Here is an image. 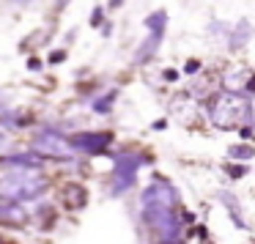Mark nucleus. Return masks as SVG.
<instances>
[{"label": "nucleus", "instance_id": "nucleus-21", "mask_svg": "<svg viewBox=\"0 0 255 244\" xmlns=\"http://www.w3.org/2000/svg\"><path fill=\"white\" fill-rule=\"evenodd\" d=\"M200 69H203V63H200L198 58H189V61L184 63V74H198Z\"/></svg>", "mask_w": 255, "mask_h": 244}, {"label": "nucleus", "instance_id": "nucleus-11", "mask_svg": "<svg viewBox=\"0 0 255 244\" xmlns=\"http://www.w3.org/2000/svg\"><path fill=\"white\" fill-rule=\"evenodd\" d=\"M61 200H63V206H66L69 211H77V209H83V206H85L88 192H85L83 187H77V184H72V187H66L61 192Z\"/></svg>", "mask_w": 255, "mask_h": 244}, {"label": "nucleus", "instance_id": "nucleus-3", "mask_svg": "<svg viewBox=\"0 0 255 244\" xmlns=\"http://www.w3.org/2000/svg\"><path fill=\"white\" fill-rule=\"evenodd\" d=\"M143 222L159 239H184L181 220L173 214V206H143Z\"/></svg>", "mask_w": 255, "mask_h": 244}, {"label": "nucleus", "instance_id": "nucleus-26", "mask_svg": "<svg viewBox=\"0 0 255 244\" xmlns=\"http://www.w3.org/2000/svg\"><path fill=\"white\" fill-rule=\"evenodd\" d=\"M124 3L127 0H107V11H118V8H124Z\"/></svg>", "mask_w": 255, "mask_h": 244}, {"label": "nucleus", "instance_id": "nucleus-6", "mask_svg": "<svg viewBox=\"0 0 255 244\" xmlns=\"http://www.w3.org/2000/svg\"><path fill=\"white\" fill-rule=\"evenodd\" d=\"M110 140H113L110 132H80L72 137V145L83 154H110L107 151Z\"/></svg>", "mask_w": 255, "mask_h": 244}, {"label": "nucleus", "instance_id": "nucleus-1", "mask_svg": "<svg viewBox=\"0 0 255 244\" xmlns=\"http://www.w3.org/2000/svg\"><path fill=\"white\" fill-rule=\"evenodd\" d=\"M50 181L41 173V167H14L0 176V200H36L47 192Z\"/></svg>", "mask_w": 255, "mask_h": 244}, {"label": "nucleus", "instance_id": "nucleus-23", "mask_svg": "<svg viewBox=\"0 0 255 244\" xmlns=\"http://www.w3.org/2000/svg\"><path fill=\"white\" fill-rule=\"evenodd\" d=\"M41 66H44V63H41L36 55H30V58H28V69H30V72H41Z\"/></svg>", "mask_w": 255, "mask_h": 244}, {"label": "nucleus", "instance_id": "nucleus-16", "mask_svg": "<svg viewBox=\"0 0 255 244\" xmlns=\"http://www.w3.org/2000/svg\"><path fill=\"white\" fill-rule=\"evenodd\" d=\"M255 156V148L253 145H247V143H242V145H231L228 148V159H242V162H247V159H253Z\"/></svg>", "mask_w": 255, "mask_h": 244}, {"label": "nucleus", "instance_id": "nucleus-12", "mask_svg": "<svg viewBox=\"0 0 255 244\" xmlns=\"http://www.w3.org/2000/svg\"><path fill=\"white\" fill-rule=\"evenodd\" d=\"M247 77H250V72L247 69H242V66H233V69H228L225 72V77H222V88L225 91H244V83H247Z\"/></svg>", "mask_w": 255, "mask_h": 244}, {"label": "nucleus", "instance_id": "nucleus-28", "mask_svg": "<svg viewBox=\"0 0 255 244\" xmlns=\"http://www.w3.org/2000/svg\"><path fill=\"white\" fill-rule=\"evenodd\" d=\"M110 33H113V25L105 22V25H102V36H110Z\"/></svg>", "mask_w": 255, "mask_h": 244}, {"label": "nucleus", "instance_id": "nucleus-22", "mask_svg": "<svg viewBox=\"0 0 255 244\" xmlns=\"http://www.w3.org/2000/svg\"><path fill=\"white\" fill-rule=\"evenodd\" d=\"M244 94H250V96H255V72H250V77H247V83H244Z\"/></svg>", "mask_w": 255, "mask_h": 244}, {"label": "nucleus", "instance_id": "nucleus-5", "mask_svg": "<svg viewBox=\"0 0 255 244\" xmlns=\"http://www.w3.org/2000/svg\"><path fill=\"white\" fill-rule=\"evenodd\" d=\"M33 151L50 156V159L66 162V159H72V156H74V151H77V148H72V145H69L63 137H58V132L44 129V132H39V134L33 137Z\"/></svg>", "mask_w": 255, "mask_h": 244}, {"label": "nucleus", "instance_id": "nucleus-27", "mask_svg": "<svg viewBox=\"0 0 255 244\" xmlns=\"http://www.w3.org/2000/svg\"><path fill=\"white\" fill-rule=\"evenodd\" d=\"M162 77H165L167 83H176V80H178V72H176V69H165V74H162Z\"/></svg>", "mask_w": 255, "mask_h": 244}, {"label": "nucleus", "instance_id": "nucleus-18", "mask_svg": "<svg viewBox=\"0 0 255 244\" xmlns=\"http://www.w3.org/2000/svg\"><path fill=\"white\" fill-rule=\"evenodd\" d=\"M105 14H107V8H105V6H94V11H91V19H88L91 28H102V25L107 22Z\"/></svg>", "mask_w": 255, "mask_h": 244}, {"label": "nucleus", "instance_id": "nucleus-29", "mask_svg": "<svg viewBox=\"0 0 255 244\" xmlns=\"http://www.w3.org/2000/svg\"><path fill=\"white\" fill-rule=\"evenodd\" d=\"M165 126H167V121H165V118H159V121L154 123V129H156V132H162V129H165Z\"/></svg>", "mask_w": 255, "mask_h": 244}, {"label": "nucleus", "instance_id": "nucleus-2", "mask_svg": "<svg viewBox=\"0 0 255 244\" xmlns=\"http://www.w3.org/2000/svg\"><path fill=\"white\" fill-rule=\"evenodd\" d=\"M250 110L253 105H247V99L236 91H222L209 99V121L217 129H239L250 118Z\"/></svg>", "mask_w": 255, "mask_h": 244}, {"label": "nucleus", "instance_id": "nucleus-24", "mask_svg": "<svg viewBox=\"0 0 255 244\" xmlns=\"http://www.w3.org/2000/svg\"><path fill=\"white\" fill-rule=\"evenodd\" d=\"M239 134H242L244 140H250V137H255V132H253V126H247V123H242L239 126Z\"/></svg>", "mask_w": 255, "mask_h": 244}, {"label": "nucleus", "instance_id": "nucleus-20", "mask_svg": "<svg viewBox=\"0 0 255 244\" xmlns=\"http://www.w3.org/2000/svg\"><path fill=\"white\" fill-rule=\"evenodd\" d=\"M66 55H69L66 50H52V52H50V58H47V63H50V66H58V63L66 61Z\"/></svg>", "mask_w": 255, "mask_h": 244}, {"label": "nucleus", "instance_id": "nucleus-19", "mask_svg": "<svg viewBox=\"0 0 255 244\" xmlns=\"http://www.w3.org/2000/svg\"><path fill=\"white\" fill-rule=\"evenodd\" d=\"M225 173H228L231 178H244V176L250 173V167H247V165H236V162H233V165L225 167Z\"/></svg>", "mask_w": 255, "mask_h": 244}, {"label": "nucleus", "instance_id": "nucleus-25", "mask_svg": "<svg viewBox=\"0 0 255 244\" xmlns=\"http://www.w3.org/2000/svg\"><path fill=\"white\" fill-rule=\"evenodd\" d=\"M178 220H181V225H192L195 214H192V211H181V217H178Z\"/></svg>", "mask_w": 255, "mask_h": 244}, {"label": "nucleus", "instance_id": "nucleus-8", "mask_svg": "<svg viewBox=\"0 0 255 244\" xmlns=\"http://www.w3.org/2000/svg\"><path fill=\"white\" fill-rule=\"evenodd\" d=\"M30 220V214L22 209L19 203H14V200H3L0 203V222L8 228H25Z\"/></svg>", "mask_w": 255, "mask_h": 244}, {"label": "nucleus", "instance_id": "nucleus-31", "mask_svg": "<svg viewBox=\"0 0 255 244\" xmlns=\"http://www.w3.org/2000/svg\"><path fill=\"white\" fill-rule=\"evenodd\" d=\"M0 145H6V134H0Z\"/></svg>", "mask_w": 255, "mask_h": 244}, {"label": "nucleus", "instance_id": "nucleus-9", "mask_svg": "<svg viewBox=\"0 0 255 244\" xmlns=\"http://www.w3.org/2000/svg\"><path fill=\"white\" fill-rule=\"evenodd\" d=\"M250 39H253V25H250V19L247 17L236 19V25L228 30V50H231V52L244 50Z\"/></svg>", "mask_w": 255, "mask_h": 244}, {"label": "nucleus", "instance_id": "nucleus-10", "mask_svg": "<svg viewBox=\"0 0 255 244\" xmlns=\"http://www.w3.org/2000/svg\"><path fill=\"white\" fill-rule=\"evenodd\" d=\"M162 36H165V33H148V39L140 41V47L134 50V58H132V61H134V63H148L151 58L156 55V50L162 47Z\"/></svg>", "mask_w": 255, "mask_h": 244}, {"label": "nucleus", "instance_id": "nucleus-4", "mask_svg": "<svg viewBox=\"0 0 255 244\" xmlns=\"http://www.w3.org/2000/svg\"><path fill=\"white\" fill-rule=\"evenodd\" d=\"M110 156L116 159V167H113V192L121 195L129 187H134V178H137V170L143 165V156L140 154H110Z\"/></svg>", "mask_w": 255, "mask_h": 244}, {"label": "nucleus", "instance_id": "nucleus-13", "mask_svg": "<svg viewBox=\"0 0 255 244\" xmlns=\"http://www.w3.org/2000/svg\"><path fill=\"white\" fill-rule=\"evenodd\" d=\"M143 25H145L148 33H165L167 30V11L165 8H156L154 14H148V17L143 19Z\"/></svg>", "mask_w": 255, "mask_h": 244}, {"label": "nucleus", "instance_id": "nucleus-17", "mask_svg": "<svg viewBox=\"0 0 255 244\" xmlns=\"http://www.w3.org/2000/svg\"><path fill=\"white\" fill-rule=\"evenodd\" d=\"M116 96H118V91H116V88L107 91L105 96H99V99L94 102V113H110V105L116 102Z\"/></svg>", "mask_w": 255, "mask_h": 244}, {"label": "nucleus", "instance_id": "nucleus-7", "mask_svg": "<svg viewBox=\"0 0 255 244\" xmlns=\"http://www.w3.org/2000/svg\"><path fill=\"white\" fill-rule=\"evenodd\" d=\"M140 203L143 206H176L178 195L170 184H151V187H145V192L140 195Z\"/></svg>", "mask_w": 255, "mask_h": 244}, {"label": "nucleus", "instance_id": "nucleus-30", "mask_svg": "<svg viewBox=\"0 0 255 244\" xmlns=\"http://www.w3.org/2000/svg\"><path fill=\"white\" fill-rule=\"evenodd\" d=\"M8 3H17V6H28V3H33V0H8Z\"/></svg>", "mask_w": 255, "mask_h": 244}, {"label": "nucleus", "instance_id": "nucleus-15", "mask_svg": "<svg viewBox=\"0 0 255 244\" xmlns=\"http://www.w3.org/2000/svg\"><path fill=\"white\" fill-rule=\"evenodd\" d=\"M220 200L225 203V209L231 211V220H233V225H236V228H242V231H244V228H247V222L242 220V209H239V200H236V198H231L228 192H220Z\"/></svg>", "mask_w": 255, "mask_h": 244}, {"label": "nucleus", "instance_id": "nucleus-14", "mask_svg": "<svg viewBox=\"0 0 255 244\" xmlns=\"http://www.w3.org/2000/svg\"><path fill=\"white\" fill-rule=\"evenodd\" d=\"M3 162L11 167H41V154L39 151H33V154H11Z\"/></svg>", "mask_w": 255, "mask_h": 244}]
</instances>
